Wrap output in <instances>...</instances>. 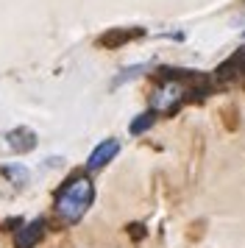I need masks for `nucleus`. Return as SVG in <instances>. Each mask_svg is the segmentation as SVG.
<instances>
[{"label": "nucleus", "instance_id": "1", "mask_svg": "<svg viewBox=\"0 0 245 248\" xmlns=\"http://www.w3.org/2000/svg\"><path fill=\"white\" fill-rule=\"evenodd\" d=\"M92 198H95V187H92V181L87 176H78V179H70L59 190L56 195V212L61 220L67 223H76L84 217L89 206H92Z\"/></svg>", "mask_w": 245, "mask_h": 248}, {"label": "nucleus", "instance_id": "2", "mask_svg": "<svg viewBox=\"0 0 245 248\" xmlns=\"http://www.w3.org/2000/svg\"><path fill=\"white\" fill-rule=\"evenodd\" d=\"M120 154V142L117 140H103L100 145H95V151L89 154L87 159V168L89 170H100V168H106L111 159Z\"/></svg>", "mask_w": 245, "mask_h": 248}, {"label": "nucleus", "instance_id": "3", "mask_svg": "<svg viewBox=\"0 0 245 248\" xmlns=\"http://www.w3.org/2000/svg\"><path fill=\"white\" fill-rule=\"evenodd\" d=\"M45 234V220H33V223L22 226L20 232H17V240H14V246L17 248H33Z\"/></svg>", "mask_w": 245, "mask_h": 248}, {"label": "nucleus", "instance_id": "4", "mask_svg": "<svg viewBox=\"0 0 245 248\" xmlns=\"http://www.w3.org/2000/svg\"><path fill=\"white\" fill-rule=\"evenodd\" d=\"M6 140H9V148L17 151V154L33 151V145H36V134H33L31 128H14V131L6 134Z\"/></svg>", "mask_w": 245, "mask_h": 248}, {"label": "nucleus", "instance_id": "5", "mask_svg": "<svg viewBox=\"0 0 245 248\" xmlns=\"http://www.w3.org/2000/svg\"><path fill=\"white\" fill-rule=\"evenodd\" d=\"M153 120H156V112L139 114V117H137V120L131 123V134H142V131H148V128L153 125Z\"/></svg>", "mask_w": 245, "mask_h": 248}, {"label": "nucleus", "instance_id": "6", "mask_svg": "<svg viewBox=\"0 0 245 248\" xmlns=\"http://www.w3.org/2000/svg\"><path fill=\"white\" fill-rule=\"evenodd\" d=\"M142 31H131V34H125V31H114V34H109V36H103L100 42L103 45H120V42H125V39H131V36H139Z\"/></svg>", "mask_w": 245, "mask_h": 248}, {"label": "nucleus", "instance_id": "7", "mask_svg": "<svg viewBox=\"0 0 245 248\" xmlns=\"http://www.w3.org/2000/svg\"><path fill=\"white\" fill-rule=\"evenodd\" d=\"M6 173H9L11 179H17L20 184H25V181H28V170H25V168H6Z\"/></svg>", "mask_w": 245, "mask_h": 248}]
</instances>
